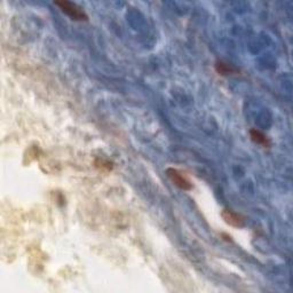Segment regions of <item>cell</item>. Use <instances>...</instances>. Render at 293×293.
Instances as JSON below:
<instances>
[{"label":"cell","mask_w":293,"mask_h":293,"mask_svg":"<svg viewBox=\"0 0 293 293\" xmlns=\"http://www.w3.org/2000/svg\"><path fill=\"white\" fill-rule=\"evenodd\" d=\"M55 5L58 6L63 13L67 14L69 17H71L75 21H86L88 19L87 14L82 10L81 7H79L76 3L67 0H62V1H55Z\"/></svg>","instance_id":"cell-1"},{"label":"cell","mask_w":293,"mask_h":293,"mask_svg":"<svg viewBox=\"0 0 293 293\" xmlns=\"http://www.w3.org/2000/svg\"><path fill=\"white\" fill-rule=\"evenodd\" d=\"M166 172H167L168 178L171 179V181L173 182L177 187L182 189V190H190L192 188V185L190 184V181H189L188 179L186 178L184 174L180 173L178 170H175V168H168Z\"/></svg>","instance_id":"cell-2"},{"label":"cell","mask_w":293,"mask_h":293,"mask_svg":"<svg viewBox=\"0 0 293 293\" xmlns=\"http://www.w3.org/2000/svg\"><path fill=\"white\" fill-rule=\"evenodd\" d=\"M221 216L222 219L225 220L227 225L236 227V228H240V227H243L244 223H245V219L240 214H239V213L232 211V210H223L221 212Z\"/></svg>","instance_id":"cell-3"},{"label":"cell","mask_w":293,"mask_h":293,"mask_svg":"<svg viewBox=\"0 0 293 293\" xmlns=\"http://www.w3.org/2000/svg\"><path fill=\"white\" fill-rule=\"evenodd\" d=\"M250 135H251V139H252L253 142H256L258 144H261V146L264 147H269L270 146V141L268 137L265 135L263 132H260L259 130H251L250 131Z\"/></svg>","instance_id":"cell-4"},{"label":"cell","mask_w":293,"mask_h":293,"mask_svg":"<svg viewBox=\"0 0 293 293\" xmlns=\"http://www.w3.org/2000/svg\"><path fill=\"white\" fill-rule=\"evenodd\" d=\"M215 69H216V71H218L219 74L222 76L230 75V74H233V72L236 71V69H234L233 67H230L229 64H227V63H225V62H221V61L218 62V63L215 64Z\"/></svg>","instance_id":"cell-5"}]
</instances>
